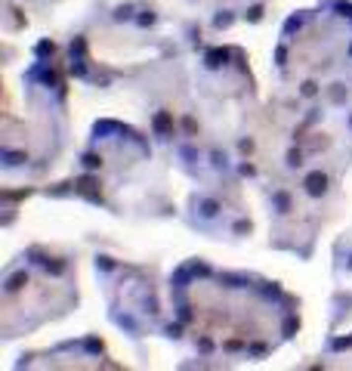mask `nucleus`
Segmentation results:
<instances>
[{
	"label": "nucleus",
	"mask_w": 352,
	"mask_h": 371,
	"mask_svg": "<svg viewBox=\"0 0 352 371\" xmlns=\"http://www.w3.org/2000/svg\"><path fill=\"white\" fill-rule=\"evenodd\" d=\"M170 328L198 356L260 362L300 331V300L272 278L182 260L167 282Z\"/></svg>",
	"instance_id": "nucleus-1"
},
{
	"label": "nucleus",
	"mask_w": 352,
	"mask_h": 371,
	"mask_svg": "<svg viewBox=\"0 0 352 371\" xmlns=\"http://www.w3.org/2000/svg\"><path fill=\"white\" fill-rule=\"evenodd\" d=\"M275 77L287 96L312 102L324 87L352 74V3L324 0L293 13L275 43Z\"/></svg>",
	"instance_id": "nucleus-2"
},
{
	"label": "nucleus",
	"mask_w": 352,
	"mask_h": 371,
	"mask_svg": "<svg viewBox=\"0 0 352 371\" xmlns=\"http://www.w3.org/2000/svg\"><path fill=\"white\" fill-rule=\"evenodd\" d=\"M77 306V263L53 248H28L3 269V337L40 328Z\"/></svg>",
	"instance_id": "nucleus-3"
},
{
	"label": "nucleus",
	"mask_w": 352,
	"mask_h": 371,
	"mask_svg": "<svg viewBox=\"0 0 352 371\" xmlns=\"http://www.w3.org/2000/svg\"><path fill=\"white\" fill-rule=\"evenodd\" d=\"M96 275L102 282L105 306L108 319L130 337H173L170 316H164V306L158 300V285H155V266L136 263H121L114 257H96Z\"/></svg>",
	"instance_id": "nucleus-4"
},
{
	"label": "nucleus",
	"mask_w": 352,
	"mask_h": 371,
	"mask_svg": "<svg viewBox=\"0 0 352 371\" xmlns=\"http://www.w3.org/2000/svg\"><path fill=\"white\" fill-rule=\"evenodd\" d=\"M185 220H189L192 229L204 232L207 238H241V235H250L253 229L238 195V180L201 186V195L195 192L189 198Z\"/></svg>",
	"instance_id": "nucleus-5"
},
{
	"label": "nucleus",
	"mask_w": 352,
	"mask_h": 371,
	"mask_svg": "<svg viewBox=\"0 0 352 371\" xmlns=\"http://www.w3.org/2000/svg\"><path fill=\"white\" fill-rule=\"evenodd\" d=\"M321 365L324 368H352V325L340 328L331 322L327 328V340L321 346Z\"/></svg>",
	"instance_id": "nucleus-6"
}]
</instances>
